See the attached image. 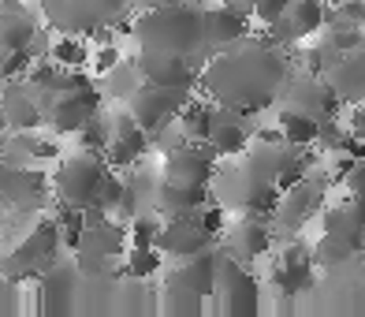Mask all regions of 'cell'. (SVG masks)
I'll list each match as a JSON object with an SVG mask.
<instances>
[{
	"label": "cell",
	"mask_w": 365,
	"mask_h": 317,
	"mask_svg": "<svg viewBox=\"0 0 365 317\" xmlns=\"http://www.w3.org/2000/svg\"><path fill=\"white\" fill-rule=\"evenodd\" d=\"M279 45L264 41H235L220 56L209 60L202 71V90L217 105L239 109V112H257L284 97L287 86V64L276 53Z\"/></svg>",
	"instance_id": "1"
},
{
	"label": "cell",
	"mask_w": 365,
	"mask_h": 317,
	"mask_svg": "<svg viewBox=\"0 0 365 317\" xmlns=\"http://www.w3.org/2000/svg\"><path fill=\"white\" fill-rule=\"evenodd\" d=\"M135 45L145 56H190L205 49V11L190 8L187 0L164 8H149L135 15Z\"/></svg>",
	"instance_id": "2"
},
{
	"label": "cell",
	"mask_w": 365,
	"mask_h": 317,
	"mask_svg": "<svg viewBox=\"0 0 365 317\" xmlns=\"http://www.w3.org/2000/svg\"><path fill=\"white\" fill-rule=\"evenodd\" d=\"M63 246H68V239H63V228L56 224V216L38 213L23 236H15V243H8V250L0 254V273L11 276L15 283H30L60 258Z\"/></svg>",
	"instance_id": "3"
},
{
	"label": "cell",
	"mask_w": 365,
	"mask_h": 317,
	"mask_svg": "<svg viewBox=\"0 0 365 317\" xmlns=\"http://www.w3.org/2000/svg\"><path fill=\"white\" fill-rule=\"evenodd\" d=\"M115 168L108 164V157L101 149L78 146L75 154L60 157L56 172H53V198L56 202H68L75 209H97L101 202V191Z\"/></svg>",
	"instance_id": "4"
},
{
	"label": "cell",
	"mask_w": 365,
	"mask_h": 317,
	"mask_svg": "<svg viewBox=\"0 0 365 317\" xmlns=\"http://www.w3.org/2000/svg\"><path fill=\"white\" fill-rule=\"evenodd\" d=\"M130 250V228L112 213H86V228L78 231L71 254L86 276H105L120 269Z\"/></svg>",
	"instance_id": "5"
},
{
	"label": "cell",
	"mask_w": 365,
	"mask_h": 317,
	"mask_svg": "<svg viewBox=\"0 0 365 317\" xmlns=\"http://www.w3.org/2000/svg\"><path fill=\"white\" fill-rule=\"evenodd\" d=\"M41 11L60 34L90 38L123 23L130 11V0H41Z\"/></svg>",
	"instance_id": "6"
},
{
	"label": "cell",
	"mask_w": 365,
	"mask_h": 317,
	"mask_svg": "<svg viewBox=\"0 0 365 317\" xmlns=\"http://www.w3.org/2000/svg\"><path fill=\"white\" fill-rule=\"evenodd\" d=\"M209 303L224 317H254L261 310V283L246 269V261L220 254L217 261V288H212Z\"/></svg>",
	"instance_id": "7"
},
{
	"label": "cell",
	"mask_w": 365,
	"mask_h": 317,
	"mask_svg": "<svg viewBox=\"0 0 365 317\" xmlns=\"http://www.w3.org/2000/svg\"><path fill=\"white\" fill-rule=\"evenodd\" d=\"M53 194V176L26 161H0V202L11 213H41Z\"/></svg>",
	"instance_id": "8"
},
{
	"label": "cell",
	"mask_w": 365,
	"mask_h": 317,
	"mask_svg": "<svg viewBox=\"0 0 365 317\" xmlns=\"http://www.w3.org/2000/svg\"><path fill=\"white\" fill-rule=\"evenodd\" d=\"M78 261L71 258H56L41 276H34V295H38V313L45 317H68L75 310V283H78Z\"/></svg>",
	"instance_id": "9"
},
{
	"label": "cell",
	"mask_w": 365,
	"mask_h": 317,
	"mask_svg": "<svg viewBox=\"0 0 365 317\" xmlns=\"http://www.w3.org/2000/svg\"><path fill=\"white\" fill-rule=\"evenodd\" d=\"M190 101V94H182V90H172V86H157V82H142V86L130 94V116L149 131V135H160L164 127H172L175 124V116L179 109Z\"/></svg>",
	"instance_id": "10"
},
{
	"label": "cell",
	"mask_w": 365,
	"mask_h": 317,
	"mask_svg": "<svg viewBox=\"0 0 365 317\" xmlns=\"http://www.w3.org/2000/svg\"><path fill=\"white\" fill-rule=\"evenodd\" d=\"M164 179L179 187H209L217 179V149L209 142H182L164 157Z\"/></svg>",
	"instance_id": "11"
},
{
	"label": "cell",
	"mask_w": 365,
	"mask_h": 317,
	"mask_svg": "<svg viewBox=\"0 0 365 317\" xmlns=\"http://www.w3.org/2000/svg\"><path fill=\"white\" fill-rule=\"evenodd\" d=\"M279 101L298 109V112H306V116H313V120H321V124L336 120V112H339V94L328 82V75H321V71L291 79L284 86V97H279Z\"/></svg>",
	"instance_id": "12"
},
{
	"label": "cell",
	"mask_w": 365,
	"mask_h": 317,
	"mask_svg": "<svg viewBox=\"0 0 365 317\" xmlns=\"http://www.w3.org/2000/svg\"><path fill=\"white\" fill-rule=\"evenodd\" d=\"M212 231L205 228L202 221V209H194L187 216H168L160 221V231H157V246L164 258H190V254H202V250L212 246Z\"/></svg>",
	"instance_id": "13"
},
{
	"label": "cell",
	"mask_w": 365,
	"mask_h": 317,
	"mask_svg": "<svg viewBox=\"0 0 365 317\" xmlns=\"http://www.w3.org/2000/svg\"><path fill=\"white\" fill-rule=\"evenodd\" d=\"M101 90H71V94H56L53 105L45 109V127L53 135H78L97 112H101Z\"/></svg>",
	"instance_id": "14"
},
{
	"label": "cell",
	"mask_w": 365,
	"mask_h": 317,
	"mask_svg": "<svg viewBox=\"0 0 365 317\" xmlns=\"http://www.w3.org/2000/svg\"><path fill=\"white\" fill-rule=\"evenodd\" d=\"M108 127H112V135H108V146H105V157L112 168H130L142 154H145V146H149V131L130 116L127 105H120L115 112H108Z\"/></svg>",
	"instance_id": "15"
},
{
	"label": "cell",
	"mask_w": 365,
	"mask_h": 317,
	"mask_svg": "<svg viewBox=\"0 0 365 317\" xmlns=\"http://www.w3.org/2000/svg\"><path fill=\"white\" fill-rule=\"evenodd\" d=\"M217 261H220V254L212 246L202 250V254H190V258H175V265L164 273V288L209 298L212 288H217Z\"/></svg>",
	"instance_id": "16"
},
{
	"label": "cell",
	"mask_w": 365,
	"mask_h": 317,
	"mask_svg": "<svg viewBox=\"0 0 365 317\" xmlns=\"http://www.w3.org/2000/svg\"><path fill=\"white\" fill-rule=\"evenodd\" d=\"M324 23H328L324 0H291V8L269 26V30H272V45H294V41H306V38L317 34Z\"/></svg>",
	"instance_id": "17"
},
{
	"label": "cell",
	"mask_w": 365,
	"mask_h": 317,
	"mask_svg": "<svg viewBox=\"0 0 365 317\" xmlns=\"http://www.w3.org/2000/svg\"><path fill=\"white\" fill-rule=\"evenodd\" d=\"M250 139H254V131H250V124H246V112L227 109V105L212 109V127H209L205 142L217 149V157L246 154V149H250Z\"/></svg>",
	"instance_id": "18"
},
{
	"label": "cell",
	"mask_w": 365,
	"mask_h": 317,
	"mask_svg": "<svg viewBox=\"0 0 365 317\" xmlns=\"http://www.w3.org/2000/svg\"><path fill=\"white\" fill-rule=\"evenodd\" d=\"M313 265H317V258H313L309 246L279 250L276 261H272V288L279 295H302L313 283Z\"/></svg>",
	"instance_id": "19"
},
{
	"label": "cell",
	"mask_w": 365,
	"mask_h": 317,
	"mask_svg": "<svg viewBox=\"0 0 365 317\" xmlns=\"http://www.w3.org/2000/svg\"><path fill=\"white\" fill-rule=\"evenodd\" d=\"M321 198H324V183H313L309 176H302L294 187H287L284 194H279L276 221L284 228H302L309 216L321 209Z\"/></svg>",
	"instance_id": "20"
},
{
	"label": "cell",
	"mask_w": 365,
	"mask_h": 317,
	"mask_svg": "<svg viewBox=\"0 0 365 317\" xmlns=\"http://www.w3.org/2000/svg\"><path fill=\"white\" fill-rule=\"evenodd\" d=\"M324 75H328L331 86H336L339 101H351V105L365 101V41L339 53L336 64H331Z\"/></svg>",
	"instance_id": "21"
},
{
	"label": "cell",
	"mask_w": 365,
	"mask_h": 317,
	"mask_svg": "<svg viewBox=\"0 0 365 317\" xmlns=\"http://www.w3.org/2000/svg\"><path fill=\"white\" fill-rule=\"evenodd\" d=\"M38 34V19L26 8H19V0H0V53H23V49L30 53Z\"/></svg>",
	"instance_id": "22"
},
{
	"label": "cell",
	"mask_w": 365,
	"mask_h": 317,
	"mask_svg": "<svg viewBox=\"0 0 365 317\" xmlns=\"http://www.w3.org/2000/svg\"><path fill=\"white\" fill-rule=\"evenodd\" d=\"M250 34V8L220 4L205 11V49H227Z\"/></svg>",
	"instance_id": "23"
},
{
	"label": "cell",
	"mask_w": 365,
	"mask_h": 317,
	"mask_svg": "<svg viewBox=\"0 0 365 317\" xmlns=\"http://www.w3.org/2000/svg\"><path fill=\"white\" fill-rule=\"evenodd\" d=\"M224 246H227L231 258H239V261L250 265V261L264 258L272 250V228L264 221H254V213H246V221H239L235 228L227 231Z\"/></svg>",
	"instance_id": "24"
},
{
	"label": "cell",
	"mask_w": 365,
	"mask_h": 317,
	"mask_svg": "<svg viewBox=\"0 0 365 317\" xmlns=\"http://www.w3.org/2000/svg\"><path fill=\"white\" fill-rule=\"evenodd\" d=\"M153 198H157V213L168 221V216H187L194 209H202L209 202V187H179V183L160 179Z\"/></svg>",
	"instance_id": "25"
},
{
	"label": "cell",
	"mask_w": 365,
	"mask_h": 317,
	"mask_svg": "<svg viewBox=\"0 0 365 317\" xmlns=\"http://www.w3.org/2000/svg\"><path fill=\"white\" fill-rule=\"evenodd\" d=\"M276 127H279V135H284V142H291L298 149L321 139V120H313V116L298 112L284 101H279V112H276Z\"/></svg>",
	"instance_id": "26"
},
{
	"label": "cell",
	"mask_w": 365,
	"mask_h": 317,
	"mask_svg": "<svg viewBox=\"0 0 365 317\" xmlns=\"http://www.w3.org/2000/svg\"><path fill=\"white\" fill-rule=\"evenodd\" d=\"M142 82H145V75H142V68H138V60H120L115 68L105 71V94H108V101L127 105L130 94H135Z\"/></svg>",
	"instance_id": "27"
},
{
	"label": "cell",
	"mask_w": 365,
	"mask_h": 317,
	"mask_svg": "<svg viewBox=\"0 0 365 317\" xmlns=\"http://www.w3.org/2000/svg\"><path fill=\"white\" fill-rule=\"evenodd\" d=\"M212 109H217V101H194V94H190V101L179 109L175 116V127L187 135L190 142H205L209 139V127H212Z\"/></svg>",
	"instance_id": "28"
},
{
	"label": "cell",
	"mask_w": 365,
	"mask_h": 317,
	"mask_svg": "<svg viewBox=\"0 0 365 317\" xmlns=\"http://www.w3.org/2000/svg\"><path fill=\"white\" fill-rule=\"evenodd\" d=\"M48 56H53L56 64H63V68H86L93 53L86 49V38L82 34H60L53 41V49H48Z\"/></svg>",
	"instance_id": "29"
},
{
	"label": "cell",
	"mask_w": 365,
	"mask_h": 317,
	"mask_svg": "<svg viewBox=\"0 0 365 317\" xmlns=\"http://www.w3.org/2000/svg\"><path fill=\"white\" fill-rule=\"evenodd\" d=\"M160 246H135L130 243L127 258H123V273L135 276V280H145V276H157L160 273Z\"/></svg>",
	"instance_id": "30"
},
{
	"label": "cell",
	"mask_w": 365,
	"mask_h": 317,
	"mask_svg": "<svg viewBox=\"0 0 365 317\" xmlns=\"http://www.w3.org/2000/svg\"><path fill=\"white\" fill-rule=\"evenodd\" d=\"M205 306H209V298H197V295H187V291H172V288H164V295H160V313H172V317L202 313Z\"/></svg>",
	"instance_id": "31"
},
{
	"label": "cell",
	"mask_w": 365,
	"mask_h": 317,
	"mask_svg": "<svg viewBox=\"0 0 365 317\" xmlns=\"http://www.w3.org/2000/svg\"><path fill=\"white\" fill-rule=\"evenodd\" d=\"M157 231H160L157 216H135V221H130V243L135 246H157Z\"/></svg>",
	"instance_id": "32"
},
{
	"label": "cell",
	"mask_w": 365,
	"mask_h": 317,
	"mask_svg": "<svg viewBox=\"0 0 365 317\" xmlns=\"http://www.w3.org/2000/svg\"><path fill=\"white\" fill-rule=\"evenodd\" d=\"M287 8H291V0H250V19H257V23H264V26H272Z\"/></svg>",
	"instance_id": "33"
},
{
	"label": "cell",
	"mask_w": 365,
	"mask_h": 317,
	"mask_svg": "<svg viewBox=\"0 0 365 317\" xmlns=\"http://www.w3.org/2000/svg\"><path fill=\"white\" fill-rule=\"evenodd\" d=\"M19 288H23V283H15L11 276L0 273V317L15 313V306H19Z\"/></svg>",
	"instance_id": "34"
},
{
	"label": "cell",
	"mask_w": 365,
	"mask_h": 317,
	"mask_svg": "<svg viewBox=\"0 0 365 317\" xmlns=\"http://www.w3.org/2000/svg\"><path fill=\"white\" fill-rule=\"evenodd\" d=\"M343 187L351 191V198H361L365 202V157H358V164L343 176Z\"/></svg>",
	"instance_id": "35"
},
{
	"label": "cell",
	"mask_w": 365,
	"mask_h": 317,
	"mask_svg": "<svg viewBox=\"0 0 365 317\" xmlns=\"http://www.w3.org/2000/svg\"><path fill=\"white\" fill-rule=\"evenodd\" d=\"M120 60H123V53H120V49H115V45H105L101 53H93V64H97V68H101V71L115 68V64H120Z\"/></svg>",
	"instance_id": "36"
},
{
	"label": "cell",
	"mask_w": 365,
	"mask_h": 317,
	"mask_svg": "<svg viewBox=\"0 0 365 317\" xmlns=\"http://www.w3.org/2000/svg\"><path fill=\"white\" fill-rule=\"evenodd\" d=\"M164 4H175V0H130V8L149 11V8H164Z\"/></svg>",
	"instance_id": "37"
},
{
	"label": "cell",
	"mask_w": 365,
	"mask_h": 317,
	"mask_svg": "<svg viewBox=\"0 0 365 317\" xmlns=\"http://www.w3.org/2000/svg\"><path fill=\"white\" fill-rule=\"evenodd\" d=\"M11 135V127H8V116H4V105H0V146H4V139Z\"/></svg>",
	"instance_id": "38"
},
{
	"label": "cell",
	"mask_w": 365,
	"mask_h": 317,
	"mask_svg": "<svg viewBox=\"0 0 365 317\" xmlns=\"http://www.w3.org/2000/svg\"><path fill=\"white\" fill-rule=\"evenodd\" d=\"M324 4H336L339 8V4H346V0H324Z\"/></svg>",
	"instance_id": "39"
},
{
	"label": "cell",
	"mask_w": 365,
	"mask_h": 317,
	"mask_svg": "<svg viewBox=\"0 0 365 317\" xmlns=\"http://www.w3.org/2000/svg\"><path fill=\"white\" fill-rule=\"evenodd\" d=\"M0 236H4V216H0Z\"/></svg>",
	"instance_id": "40"
},
{
	"label": "cell",
	"mask_w": 365,
	"mask_h": 317,
	"mask_svg": "<svg viewBox=\"0 0 365 317\" xmlns=\"http://www.w3.org/2000/svg\"><path fill=\"white\" fill-rule=\"evenodd\" d=\"M361 254H365V239H361Z\"/></svg>",
	"instance_id": "41"
}]
</instances>
